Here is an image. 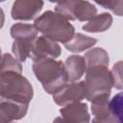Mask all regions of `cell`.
Instances as JSON below:
<instances>
[{
    "mask_svg": "<svg viewBox=\"0 0 123 123\" xmlns=\"http://www.w3.org/2000/svg\"><path fill=\"white\" fill-rule=\"evenodd\" d=\"M32 67L37 79L49 94L57 93L68 82L64 64L61 61L51 58L39 59L34 61Z\"/></svg>",
    "mask_w": 123,
    "mask_h": 123,
    "instance_id": "6da1fadb",
    "label": "cell"
},
{
    "mask_svg": "<svg viewBox=\"0 0 123 123\" xmlns=\"http://www.w3.org/2000/svg\"><path fill=\"white\" fill-rule=\"evenodd\" d=\"M34 27L43 37L62 43L69 41L75 31L67 19L52 11H47L39 15L35 20Z\"/></svg>",
    "mask_w": 123,
    "mask_h": 123,
    "instance_id": "7a4b0ae2",
    "label": "cell"
},
{
    "mask_svg": "<svg viewBox=\"0 0 123 123\" xmlns=\"http://www.w3.org/2000/svg\"><path fill=\"white\" fill-rule=\"evenodd\" d=\"M33 95V86L22 74L13 71L0 74V97L3 100L29 105Z\"/></svg>",
    "mask_w": 123,
    "mask_h": 123,
    "instance_id": "3957f363",
    "label": "cell"
},
{
    "mask_svg": "<svg viewBox=\"0 0 123 123\" xmlns=\"http://www.w3.org/2000/svg\"><path fill=\"white\" fill-rule=\"evenodd\" d=\"M84 83L85 98L91 101L94 97L111 92L112 87V77L108 66L99 65L86 68Z\"/></svg>",
    "mask_w": 123,
    "mask_h": 123,
    "instance_id": "277c9868",
    "label": "cell"
},
{
    "mask_svg": "<svg viewBox=\"0 0 123 123\" xmlns=\"http://www.w3.org/2000/svg\"><path fill=\"white\" fill-rule=\"evenodd\" d=\"M11 36L13 37L12 53L19 62H25L30 56L34 41L37 37V31L33 25L16 23L11 28Z\"/></svg>",
    "mask_w": 123,
    "mask_h": 123,
    "instance_id": "5b68a950",
    "label": "cell"
},
{
    "mask_svg": "<svg viewBox=\"0 0 123 123\" xmlns=\"http://www.w3.org/2000/svg\"><path fill=\"white\" fill-rule=\"evenodd\" d=\"M55 12L65 19L87 21L96 15L97 9L88 1H63L56 5Z\"/></svg>",
    "mask_w": 123,
    "mask_h": 123,
    "instance_id": "8992f818",
    "label": "cell"
},
{
    "mask_svg": "<svg viewBox=\"0 0 123 123\" xmlns=\"http://www.w3.org/2000/svg\"><path fill=\"white\" fill-rule=\"evenodd\" d=\"M61 52L62 49L57 41L41 36L34 41L29 57L34 61L45 58L55 59L61 55Z\"/></svg>",
    "mask_w": 123,
    "mask_h": 123,
    "instance_id": "52a82bcc",
    "label": "cell"
},
{
    "mask_svg": "<svg viewBox=\"0 0 123 123\" xmlns=\"http://www.w3.org/2000/svg\"><path fill=\"white\" fill-rule=\"evenodd\" d=\"M84 98L85 91L83 81L79 83L72 82L71 84H66L61 90L53 94L54 102L61 107L81 102V100H83Z\"/></svg>",
    "mask_w": 123,
    "mask_h": 123,
    "instance_id": "ba28073f",
    "label": "cell"
},
{
    "mask_svg": "<svg viewBox=\"0 0 123 123\" xmlns=\"http://www.w3.org/2000/svg\"><path fill=\"white\" fill-rule=\"evenodd\" d=\"M43 2L37 0H17L12 8V17L15 20L34 19L42 10Z\"/></svg>",
    "mask_w": 123,
    "mask_h": 123,
    "instance_id": "9c48e42d",
    "label": "cell"
},
{
    "mask_svg": "<svg viewBox=\"0 0 123 123\" xmlns=\"http://www.w3.org/2000/svg\"><path fill=\"white\" fill-rule=\"evenodd\" d=\"M27 104L3 100L0 102V123H12L23 118L28 111Z\"/></svg>",
    "mask_w": 123,
    "mask_h": 123,
    "instance_id": "30bf717a",
    "label": "cell"
},
{
    "mask_svg": "<svg viewBox=\"0 0 123 123\" xmlns=\"http://www.w3.org/2000/svg\"><path fill=\"white\" fill-rule=\"evenodd\" d=\"M60 113L62 114V117L71 123H89L90 121L87 105L82 102L62 107L60 110Z\"/></svg>",
    "mask_w": 123,
    "mask_h": 123,
    "instance_id": "8fae6325",
    "label": "cell"
},
{
    "mask_svg": "<svg viewBox=\"0 0 123 123\" xmlns=\"http://www.w3.org/2000/svg\"><path fill=\"white\" fill-rule=\"evenodd\" d=\"M64 68L67 75V80L75 82L79 80L86 70V64L84 57L79 55H72L65 61Z\"/></svg>",
    "mask_w": 123,
    "mask_h": 123,
    "instance_id": "7c38bea8",
    "label": "cell"
},
{
    "mask_svg": "<svg viewBox=\"0 0 123 123\" xmlns=\"http://www.w3.org/2000/svg\"><path fill=\"white\" fill-rule=\"evenodd\" d=\"M97 42V39L94 37H90L87 36H85L81 33L74 34L72 38L64 43V46L67 50L73 53H79L83 52L87 48H90Z\"/></svg>",
    "mask_w": 123,
    "mask_h": 123,
    "instance_id": "4fadbf2b",
    "label": "cell"
},
{
    "mask_svg": "<svg viewBox=\"0 0 123 123\" xmlns=\"http://www.w3.org/2000/svg\"><path fill=\"white\" fill-rule=\"evenodd\" d=\"M112 23V17L110 13L103 12L94 15L88 22L83 26V30L89 33H98L108 30Z\"/></svg>",
    "mask_w": 123,
    "mask_h": 123,
    "instance_id": "5bb4252c",
    "label": "cell"
},
{
    "mask_svg": "<svg viewBox=\"0 0 123 123\" xmlns=\"http://www.w3.org/2000/svg\"><path fill=\"white\" fill-rule=\"evenodd\" d=\"M86 64V68L93 67V66H99V65H104V66H109V55L104 50L103 48H93L86 52L84 57Z\"/></svg>",
    "mask_w": 123,
    "mask_h": 123,
    "instance_id": "9a60e30c",
    "label": "cell"
},
{
    "mask_svg": "<svg viewBox=\"0 0 123 123\" xmlns=\"http://www.w3.org/2000/svg\"><path fill=\"white\" fill-rule=\"evenodd\" d=\"M110 95L111 92L103 93L91 100V112L95 118H103L111 113L109 109Z\"/></svg>",
    "mask_w": 123,
    "mask_h": 123,
    "instance_id": "2e32d148",
    "label": "cell"
},
{
    "mask_svg": "<svg viewBox=\"0 0 123 123\" xmlns=\"http://www.w3.org/2000/svg\"><path fill=\"white\" fill-rule=\"evenodd\" d=\"M10 71L22 74V65L11 54L5 53L0 59V74Z\"/></svg>",
    "mask_w": 123,
    "mask_h": 123,
    "instance_id": "e0dca14e",
    "label": "cell"
},
{
    "mask_svg": "<svg viewBox=\"0 0 123 123\" xmlns=\"http://www.w3.org/2000/svg\"><path fill=\"white\" fill-rule=\"evenodd\" d=\"M109 109L111 114L115 116L119 121L122 122V93L115 95L109 103Z\"/></svg>",
    "mask_w": 123,
    "mask_h": 123,
    "instance_id": "ac0fdd59",
    "label": "cell"
},
{
    "mask_svg": "<svg viewBox=\"0 0 123 123\" xmlns=\"http://www.w3.org/2000/svg\"><path fill=\"white\" fill-rule=\"evenodd\" d=\"M112 77V86L117 89H122L123 83H122V62L119 61L112 66L111 71Z\"/></svg>",
    "mask_w": 123,
    "mask_h": 123,
    "instance_id": "d6986e66",
    "label": "cell"
},
{
    "mask_svg": "<svg viewBox=\"0 0 123 123\" xmlns=\"http://www.w3.org/2000/svg\"><path fill=\"white\" fill-rule=\"evenodd\" d=\"M97 4L105 7L106 9H109L112 11L114 13H116L118 16L122 15V5L123 1H108V2H99L96 1Z\"/></svg>",
    "mask_w": 123,
    "mask_h": 123,
    "instance_id": "ffe728a7",
    "label": "cell"
},
{
    "mask_svg": "<svg viewBox=\"0 0 123 123\" xmlns=\"http://www.w3.org/2000/svg\"><path fill=\"white\" fill-rule=\"evenodd\" d=\"M92 123H122L121 121H119L115 116H113L112 114H109L106 117L103 118H93L92 119Z\"/></svg>",
    "mask_w": 123,
    "mask_h": 123,
    "instance_id": "44dd1931",
    "label": "cell"
},
{
    "mask_svg": "<svg viewBox=\"0 0 123 123\" xmlns=\"http://www.w3.org/2000/svg\"><path fill=\"white\" fill-rule=\"evenodd\" d=\"M53 123H71V122H69L68 120H66L65 118H63L62 116H59V117H56L54 119Z\"/></svg>",
    "mask_w": 123,
    "mask_h": 123,
    "instance_id": "7402d4cb",
    "label": "cell"
},
{
    "mask_svg": "<svg viewBox=\"0 0 123 123\" xmlns=\"http://www.w3.org/2000/svg\"><path fill=\"white\" fill-rule=\"evenodd\" d=\"M4 21H5V14H4L3 10L0 8V29L3 27V25H4Z\"/></svg>",
    "mask_w": 123,
    "mask_h": 123,
    "instance_id": "603a6c76",
    "label": "cell"
},
{
    "mask_svg": "<svg viewBox=\"0 0 123 123\" xmlns=\"http://www.w3.org/2000/svg\"><path fill=\"white\" fill-rule=\"evenodd\" d=\"M1 57H2V56H1V48H0V59H1Z\"/></svg>",
    "mask_w": 123,
    "mask_h": 123,
    "instance_id": "cb8c5ba5",
    "label": "cell"
},
{
    "mask_svg": "<svg viewBox=\"0 0 123 123\" xmlns=\"http://www.w3.org/2000/svg\"><path fill=\"white\" fill-rule=\"evenodd\" d=\"M1 101H3V99H2L1 97H0V102H1Z\"/></svg>",
    "mask_w": 123,
    "mask_h": 123,
    "instance_id": "d4e9b609",
    "label": "cell"
},
{
    "mask_svg": "<svg viewBox=\"0 0 123 123\" xmlns=\"http://www.w3.org/2000/svg\"><path fill=\"white\" fill-rule=\"evenodd\" d=\"M14 123H15V122H14Z\"/></svg>",
    "mask_w": 123,
    "mask_h": 123,
    "instance_id": "484cf974",
    "label": "cell"
}]
</instances>
